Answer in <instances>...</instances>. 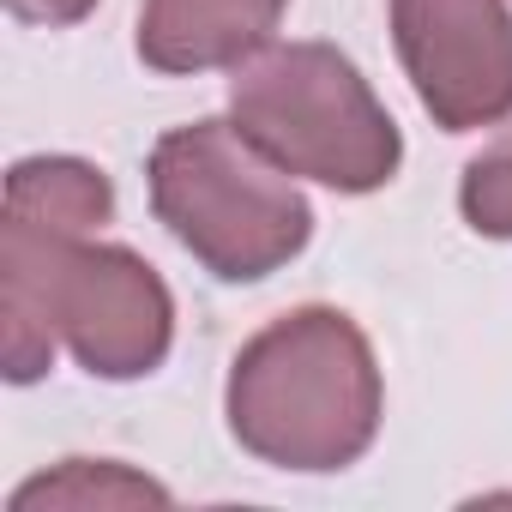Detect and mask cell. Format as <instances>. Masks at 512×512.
Segmentation results:
<instances>
[{
    "label": "cell",
    "instance_id": "1",
    "mask_svg": "<svg viewBox=\"0 0 512 512\" xmlns=\"http://www.w3.org/2000/svg\"><path fill=\"white\" fill-rule=\"evenodd\" d=\"M115 187L85 157H25L0 199V368L13 386L49 374L55 344L97 380L163 368L175 338L169 284L133 247L91 241Z\"/></svg>",
    "mask_w": 512,
    "mask_h": 512
},
{
    "label": "cell",
    "instance_id": "4",
    "mask_svg": "<svg viewBox=\"0 0 512 512\" xmlns=\"http://www.w3.org/2000/svg\"><path fill=\"white\" fill-rule=\"evenodd\" d=\"M229 121L290 175L338 193H374L404 163V133L332 43H266L229 67Z\"/></svg>",
    "mask_w": 512,
    "mask_h": 512
},
{
    "label": "cell",
    "instance_id": "3",
    "mask_svg": "<svg viewBox=\"0 0 512 512\" xmlns=\"http://www.w3.org/2000/svg\"><path fill=\"white\" fill-rule=\"evenodd\" d=\"M157 223L223 284H260L314 235V211L284 163H272L235 121L169 127L151 151Z\"/></svg>",
    "mask_w": 512,
    "mask_h": 512
},
{
    "label": "cell",
    "instance_id": "8",
    "mask_svg": "<svg viewBox=\"0 0 512 512\" xmlns=\"http://www.w3.org/2000/svg\"><path fill=\"white\" fill-rule=\"evenodd\" d=\"M458 211L476 235L488 241H512V121L464 163L458 181Z\"/></svg>",
    "mask_w": 512,
    "mask_h": 512
},
{
    "label": "cell",
    "instance_id": "6",
    "mask_svg": "<svg viewBox=\"0 0 512 512\" xmlns=\"http://www.w3.org/2000/svg\"><path fill=\"white\" fill-rule=\"evenodd\" d=\"M290 0H145L139 61L151 73H211L241 67L266 49Z\"/></svg>",
    "mask_w": 512,
    "mask_h": 512
},
{
    "label": "cell",
    "instance_id": "5",
    "mask_svg": "<svg viewBox=\"0 0 512 512\" xmlns=\"http://www.w3.org/2000/svg\"><path fill=\"white\" fill-rule=\"evenodd\" d=\"M392 49L434 127L476 133L512 115L506 0H392Z\"/></svg>",
    "mask_w": 512,
    "mask_h": 512
},
{
    "label": "cell",
    "instance_id": "9",
    "mask_svg": "<svg viewBox=\"0 0 512 512\" xmlns=\"http://www.w3.org/2000/svg\"><path fill=\"white\" fill-rule=\"evenodd\" d=\"M91 7H97V0H7V13H13V19H25V25H49V31L79 25Z\"/></svg>",
    "mask_w": 512,
    "mask_h": 512
},
{
    "label": "cell",
    "instance_id": "2",
    "mask_svg": "<svg viewBox=\"0 0 512 512\" xmlns=\"http://www.w3.org/2000/svg\"><path fill=\"white\" fill-rule=\"evenodd\" d=\"M223 410L241 452L272 470H344L374 446L386 416L374 344L338 308H290L241 344Z\"/></svg>",
    "mask_w": 512,
    "mask_h": 512
},
{
    "label": "cell",
    "instance_id": "7",
    "mask_svg": "<svg viewBox=\"0 0 512 512\" xmlns=\"http://www.w3.org/2000/svg\"><path fill=\"white\" fill-rule=\"evenodd\" d=\"M169 506V494L157 488V482H145V476H133V470H121V464H91V458H67V470H55V476H37V482H25L19 494H13V512H25V506Z\"/></svg>",
    "mask_w": 512,
    "mask_h": 512
}]
</instances>
